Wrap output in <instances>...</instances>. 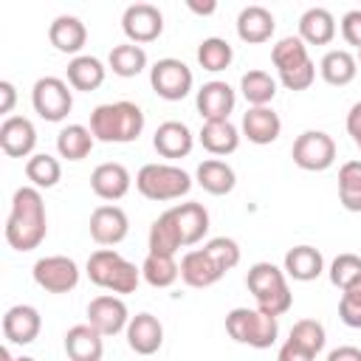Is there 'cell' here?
Returning a JSON list of instances; mask_svg holds the SVG:
<instances>
[{
	"label": "cell",
	"instance_id": "obj_25",
	"mask_svg": "<svg viewBox=\"0 0 361 361\" xmlns=\"http://www.w3.org/2000/svg\"><path fill=\"white\" fill-rule=\"evenodd\" d=\"M282 271L293 282H313L324 271V257L313 245H293L285 254V268Z\"/></svg>",
	"mask_w": 361,
	"mask_h": 361
},
{
	"label": "cell",
	"instance_id": "obj_36",
	"mask_svg": "<svg viewBox=\"0 0 361 361\" xmlns=\"http://www.w3.org/2000/svg\"><path fill=\"white\" fill-rule=\"evenodd\" d=\"M271 62H274V68L279 71V73H288V71H296V68H302V65H307V62H313L310 59V54H307V45L299 39V34L296 37H282L274 48H271Z\"/></svg>",
	"mask_w": 361,
	"mask_h": 361
},
{
	"label": "cell",
	"instance_id": "obj_46",
	"mask_svg": "<svg viewBox=\"0 0 361 361\" xmlns=\"http://www.w3.org/2000/svg\"><path fill=\"white\" fill-rule=\"evenodd\" d=\"M316 355L310 353V350H305V347H299L296 341H285L282 347H279V353H276V361H313Z\"/></svg>",
	"mask_w": 361,
	"mask_h": 361
},
{
	"label": "cell",
	"instance_id": "obj_50",
	"mask_svg": "<svg viewBox=\"0 0 361 361\" xmlns=\"http://www.w3.org/2000/svg\"><path fill=\"white\" fill-rule=\"evenodd\" d=\"M341 296H344V299H353V302L361 305V276H355V279L341 290Z\"/></svg>",
	"mask_w": 361,
	"mask_h": 361
},
{
	"label": "cell",
	"instance_id": "obj_55",
	"mask_svg": "<svg viewBox=\"0 0 361 361\" xmlns=\"http://www.w3.org/2000/svg\"><path fill=\"white\" fill-rule=\"evenodd\" d=\"M355 62H358V65H361V51H358V56H355Z\"/></svg>",
	"mask_w": 361,
	"mask_h": 361
},
{
	"label": "cell",
	"instance_id": "obj_45",
	"mask_svg": "<svg viewBox=\"0 0 361 361\" xmlns=\"http://www.w3.org/2000/svg\"><path fill=\"white\" fill-rule=\"evenodd\" d=\"M338 319H341L347 327L361 330V305L353 302V299H344V296H341V302H338Z\"/></svg>",
	"mask_w": 361,
	"mask_h": 361
},
{
	"label": "cell",
	"instance_id": "obj_44",
	"mask_svg": "<svg viewBox=\"0 0 361 361\" xmlns=\"http://www.w3.org/2000/svg\"><path fill=\"white\" fill-rule=\"evenodd\" d=\"M341 37L347 45H355L361 51V8H353L341 17Z\"/></svg>",
	"mask_w": 361,
	"mask_h": 361
},
{
	"label": "cell",
	"instance_id": "obj_30",
	"mask_svg": "<svg viewBox=\"0 0 361 361\" xmlns=\"http://www.w3.org/2000/svg\"><path fill=\"white\" fill-rule=\"evenodd\" d=\"M319 73H322V79H324L327 85H333V87H344V85H350V82L355 79V73H358V62H355V56H353L350 51L336 48V51H327V54L322 56V62H319Z\"/></svg>",
	"mask_w": 361,
	"mask_h": 361
},
{
	"label": "cell",
	"instance_id": "obj_10",
	"mask_svg": "<svg viewBox=\"0 0 361 361\" xmlns=\"http://www.w3.org/2000/svg\"><path fill=\"white\" fill-rule=\"evenodd\" d=\"M34 282L48 293H71L79 285V265L65 254H51L34 262Z\"/></svg>",
	"mask_w": 361,
	"mask_h": 361
},
{
	"label": "cell",
	"instance_id": "obj_28",
	"mask_svg": "<svg viewBox=\"0 0 361 361\" xmlns=\"http://www.w3.org/2000/svg\"><path fill=\"white\" fill-rule=\"evenodd\" d=\"M195 180H197V186L203 189V192H209V195H228L234 186H237V175H234V169L226 164V161H220V158H206V161H200L197 164V172H195Z\"/></svg>",
	"mask_w": 361,
	"mask_h": 361
},
{
	"label": "cell",
	"instance_id": "obj_4",
	"mask_svg": "<svg viewBox=\"0 0 361 361\" xmlns=\"http://www.w3.org/2000/svg\"><path fill=\"white\" fill-rule=\"evenodd\" d=\"M87 276L93 285L124 296V293H135L141 282V268L124 259L116 248H99L87 257Z\"/></svg>",
	"mask_w": 361,
	"mask_h": 361
},
{
	"label": "cell",
	"instance_id": "obj_3",
	"mask_svg": "<svg viewBox=\"0 0 361 361\" xmlns=\"http://www.w3.org/2000/svg\"><path fill=\"white\" fill-rule=\"evenodd\" d=\"M245 285L257 299V307L268 316H282L293 305V293L288 288V276L274 262H254L245 274Z\"/></svg>",
	"mask_w": 361,
	"mask_h": 361
},
{
	"label": "cell",
	"instance_id": "obj_33",
	"mask_svg": "<svg viewBox=\"0 0 361 361\" xmlns=\"http://www.w3.org/2000/svg\"><path fill=\"white\" fill-rule=\"evenodd\" d=\"M93 144H96V138H93L90 127H85V124H68L56 135V152H59V158H68V161L87 158Z\"/></svg>",
	"mask_w": 361,
	"mask_h": 361
},
{
	"label": "cell",
	"instance_id": "obj_41",
	"mask_svg": "<svg viewBox=\"0 0 361 361\" xmlns=\"http://www.w3.org/2000/svg\"><path fill=\"white\" fill-rule=\"evenodd\" d=\"M290 341H296L299 347L310 350L313 355L324 350V341H327V333L322 327V322L316 319H299L293 327H290Z\"/></svg>",
	"mask_w": 361,
	"mask_h": 361
},
{
	"label": "cell",
	"instance_id": "obj_12",
	"mask_svg": "<svg viewBox=\"0 0 361 361\" xmlns=\"http://www.w3.org/2000/svg\"><path fill=\"white\" fill-rule=\"evenodd\" d=\"M130 319L133 316L127 313L124 299L116 293H102V296L90 299V305H87V324L96 327L102 336H116V333L127 330Z\"/></svg>",
	"mask_w": 361,
	"mask_h": 361
},
{
	"label": "cell",
	"instance_id": "obj_35",
	"mask_svg": "<svg viewBox=\"0 0 361 361\" xmlns=\"http://www.w3.org/2000/svg\"><path fill=\"white\" fill-rule=\"evenodd\" d=\"M107 65L116 76L121 79H133L138 76L144 68H147V51L141 45H133V42H121V45H113L110 56H107Z\"/></svg>",
	"mask_w": 361,
	"mask_h": 361
},
{
	"label": "cell",
	"instance_id": "obj_54",
	"mask_svg": "<svg viewBox=\"0 0 361 361\" xmlns=\"http://www.w3.org/2000/svg\"><path fill=\"white\" fill-rule=\"evenodd\" d=\"M355 147H358V149H361V138H355Z\"/></svg>",
	"mask_w": 361,
	"mask_h": 361
},
{
	"label": "cell",
	"instance_id": "obj_29",
	"mask_svg": "<svg viewBox=\"0 0 361 361\" xmlns=\"http://www.w3.org/2000/svg\"><path fill=\"white\" fill-rule=\"evenodd\" d=\"M104 73H107V68L102 65V59H96L90 54H79L68 62V85L73 90H82V93L102 87Z\"/></svg>",
	"mask_w": 361,
	"mask_h": 361
},
{
	"label": "cell",
	"instance_id": "obj_22",
	"mask_svg": "<svg viewBox=\"0 0 361 361\" xmlns=\"http://www.w3.org/2000/svg\"><path fill=\"white\" fill-rule=\"evenodd\" d=\"M274 28H276V20L265 6H245L237 14V37L248 45L268 42L274 37Z\"/></svg>",
	"mask_w": 361,
	"mask_h": 361
},
{
	"label": "cell",
	"instance_id": "obj_20",
	"mask_svg": "<svg viewBox=\"0 0 361 361\" xmlns=\"http://www.w3.org/2000/svg\"><path fill=\"white\" fill-rule=\"evenodd\" d=\"M152 147L161 158H186L195 147V135L183 121H164L152 135Z\"/></svg>",
	"mask_w": 361,
	"mask_h": 361
},
{
	"label": "cell",
	"instance_id": "obj_15",
	"mask_svg": "<svg viewBox=\"0 0 361 361\" xmlns=\"http://www.w3.org/2000/svg\"><path fill=\"white\" fill-rule=\"evenodd\" d=\"M37 147V130L25 116H8L0 124V149L8 158H31Z\"/></svg>",
	"mask_w": 361,
	"mask_h": 361
},
{
	"label": "cell",
	"instance_id": "obj_37",
	"mask_svg": "<svg viewBox=\"0 0 361 361\" xmlns=\"http://www.w3.org/2000/svg\"><path fill=\"white\" fill-rule=\"evenodd\" d=\"M178 276H180V265L175 262V257L147 254V259L141 262V279L152 288H169L178 282Z\"/></svg>",
	"mask_w": 361,
	"mask_h": 361
},
{
	"label": "cell",
	"instance_id": "obj_13",
	"mask_svg": "<svg viewBox=\"0 0 361 361\" xmlns=\"http://www.w3.org/2000/svg\"><path fill=\"white\" fill-rule=\"evenodd\" d=\"M195 104H197V113L203 121H228V116L237 104V93L228 82L212 79L197 90Z\"/></svg>",
	"mask_w": 361,
	"mask_h": 361
},
{
	"label": "cell",
	"instance_id": "obj_19",
	"mask_svg": "<svg viewBox=\"0 0 361 361\" xmlns=\"http://www.w3.org/2000/svg\"><path fill=\"white\" fill-rule=\"evenodd\" d=\"M243 135L251 141V144H274L282 133V118L276 116L274 107H248L243 113Z\"/></svg>",
	"mask_w": 361,
	"mask_h": 361
},
{
	"label": "cell",
	"instance_id": "obj_32",
	"mask_svg": "<svg viewBox=\"0 0 361 361\" xmlns=\"http://www.w3.org/2000/svg\"><path fill=\"white\" fill-rule=\"evenodd\" d=\"M172 214L178 220L183 245H195V243H200L206 237V231H209V212L200 203H178V206H172Z\"/></svg>",
	"mask_w": 361,
	"mask_h": 361
},
{
	"label": "cell",
	"instance_id": "obj_14",
	"mask_svg": "<svg viewBox=\"0 0 361 361\" xmlns=\"http://www.w3.org/2000/svg\"><path fill=\"white\" fill-rule=\"evenodd\" d=\"M130 231V220L124 214L121 206L116 203H104L96 206L90 214V237L99 245H118Z\"/></svg>",
	"mask_w": 361,
	"mask_h": 361
},
{
	"label": "cell",
	"instance_id": "obj_2",
	"mask_svg": "<svg viewBox=\"0 0 361 361\" xmlns=\"http://www.w3.org/2000/svg\"><path fill=\"white\" fill-rule=\"evenodd\" d=\"M90 133L104 144H130L144 133V110L135 102H107L93 107Z\"/></svg>",
	"mask_w": 361,
	"mask_h": 361
},
{
	"label": "cell",
	"instance_id": "obj_18",
	"mask_svg": "<svg viewBox=\"0 0 361 361\" xmlns=\"http://www.w3.org/2000/svg\"><path fill=\"white\" fill-rule=\"evenodd\" d=\"M127 344L138 355H152L164 344V324L152 313H135L127 324Z\"/></svg>",
	"mask_w": 361,
	"mask_h": 361
},
{
	"label": "cell",
	"instance_id": "obj_16",
	"mask_svg": "<svg viewBox=\"0 0 361 361\" xmlns=\"http://www.w3.org/2000/svg\"><path fill=\"white\" fill-rule=\"evenodd\" d=\"M130 183H133V178H130L127 166L124 164H116V161H104V164H99L90 172V189H93V195L102 197V200H110V203L113 200H121L130 192Z\"/></svg>",
	"mask_w": 361,
	"mask_h": 361
},
{
	"label": "cell",
	"instance_id": "obj_5",
	"mask_svg": "<svg viewBox=\"0 0 361 361\" xmlns=\"http://www.w3.org/2000/svg\"><path fill=\"white\" fill-rule=\"evenodd\" d=\"M226 333L237 344L268 350L279 336V322L276 316H268L259 307H234L226 313Z\"/></svg>",
	"mask_w": 361,
	"mask_h": 361
},
{
	"label": "cell",
	"instance_id": "obj_38",
	"mask_svg": "<svg viewBox=\"0 0 361 361\" xmlns=\"http://www.w3.org/2000/svg\"><path fill=\"white\" fill-rule=\"evenodd\" d=\"M25 178L31 180V186L37 189H51L59 183L62 178V164L48 155V152H34L28 161H25Z\"/></svg>",
	"mask_w": 361,
	"mask_h": 361
},
{
	"label": "cell",
	"instance_id": "obj_53",
	"mask_svg": "<svg viewBox=\"0 0 361 361\" xmlns=\"http://www.w3.org/2000/svg\"><path fill=\"white\" fill-rule=\"evenodd\" d=\"M17 361H37V358H31V355H20Z\"/></svg>",
	"mask_w": 361,
	"mask_h": 361
},
{
	"label": "cell",
	"instance_id": "obj_52",
	"mask_svg": "<svg viewBox=\"0 0 361 361\" xmlns=\"http://www.w3.org/2000/svg\"><path fill=\"white\" fill-rule=\"evenodd\" d=\"M0 361H17V358L11 355V350H8V347H3V350H0Z\"/></svg>",
	"mask_w": 361,
	"mask_h": 361
},
{
	"label": "cell",
	"instance_id": "obj_48",
	"mask_svg": "<svg viewBox=\"0 0 361 361\" xmlns=\"http://www.w3.org/2000/svg\"><path fill=\"white\" fill-rule=\"evenodd\" d=\"M327 361H361V350L353 347V344H344V347H336L327 353Z\"/></svg>",
	"mask_w": 361,
	"mask_h": 361
},
{
	"label": "cell",
	"instance_id": "obj_42",
	"mask_svg": "<svg viewBox=\"0 0 361 361\" xmlns=\"http://www.w3.org/2000/svg\"><path fill=\"white\" fill-rule=\"evenodd\" d=\"M203 251L214 259V265H217L223 274L240 265V245H237L231 237H212V240L203 245Z\"/></svg>",
	"mask_w": 361,
	"mask_h": 361
},
{
	"label": "cell",
	"instance_id": "obj_40",
	"mask_svg": "<svg viewBox=\"0 0 361 361\" xmlns=\"http://www.w3.org/2000/svg\"><path fill=\"white\" fill-rule=\"evenodd\" d=\"M231 59H234V51L223 37H206L197 45V62L203 71H212V73L226 71L231 65Z\"/></svg>",
	"mask_w": 361,
	"mask_h": 361
},
{
	"label": "cell",
	"instance_id": "obj_43",
	"mask_svg": "<svg viewBox=\"0 0 361 361\" xmlns=\"http://www.w3.org/2000/svg\"><path fill=\"white\" fill-rule=\"evenodd\" d=\"M355 276H361V257L358 254H338L330 262V282L344 290Z\"/></svg>",
	"mask_w": 361,
	"mask_h": 361
},
{
	"label": "cell",
	"instance_id": "obj_21",
	"mask_svg": "<svg viewBox=\"0 0 361 361\" xmlns=\"http://www.w3.org/2000/svg\"><path fill=\"white\" fill-rule=\"evenodd\" d=\"M65 353L71 361H102L104 336L90 324H73L65 333Z\"/></svg>",
	"mask_w": 361,
	"mask_h": 361
},
{
	"label": "cell",
	"instance_id": "obj_7",
	"mask_svg": "<svg viewBox=\"0 0 361 361\" xmlns=\"http://www.w3.org/2000/svg\"><path fill=\"white\" fill-rule=\"evenodd\" d=\"M149 85H152L155 96H161L166 102H180L192 93L195 76H192V68L183 59L164 56L149 68Z\"/></svg>",
	"mask_w": 361,
	"mask_h": 361
},
{
	"label": "cell",
	"instance_id": "obj_23",
	"mask_svg": "<svg viewBox=\"0 0 361 361\" xmlns=\"http://www.w3.org/2000/svg\"><path fill=\"white\" fill-rule=\"evenodd\" d=\"M48 39H51V45H54L56 51H62V54H76V56H79V51H82L85 42H87V28H85V23H82L79 17H73V14H59V17H54V23L48 25Z\"/></svg>",
	"mask_w": 361,
	"mask_h": 361
},
{
	"label": "cell",
	"instance_id": "obj_49",
	"mask_svg": "<svg viewBox=\"0 0 361 361\" xmlns=\"http://www.w3.org/2000/svg\"><path fill=\"white\" fill-rule=\"evenodd\" d=\"M347 133L353 135V141L361 138V102H355L347 113Z\"/></svg>",
	"mask_w": 361,
	"mask_h": 361
},
{
	"label": "cell",
	"instance_id": "obj_8",
	"mask_svg": "<svg viewBox=\"0 0 361 361\" xmlns=\"http://www.w3.org/2000/svg\"><path fill=\"white\" fill-rule=\"evenodd\" d=\"M290 158L305 172H324L336 161V141L324 130H305L296 135Z\"/></svg>",
	"mask_w": 361,
	"mask_h": 361
},
{
	"label": "cell",
	"instance_id": "obj_26",
	"mask_svg": "<svg viewBox=\"0 0 361 361\" xmlns=\"http://www.w3.org/2000/svg\"><path fill=\"white\" fill-rule=\"evenodd\" d=\"M147 245H149V254H166V257H175L178 248H183V237H180V228H178L172 209H166L164 214H158L152 220Z\"/></svg>",
	"mask_w": 361,
	"mask_h": 361
},
{
	"label": "cell",
	"instance_id": "obj_47",
	"mask_svg": "<svg viewBox=\"0 0 361 361\" xmlns=\"http://www.w3.org/2000/svg\"><path fill=\"white\" fill-rule=\"evenodd\" d=\"M14 104H17V87H14L8 79H3V82H0V113L8 118L11 110H14Z\"/></svg>",
	"mask_w": 361,
	"mask_h": 361
},
{
	"label": "cell",
	"instance_id": "obj_17",
	"mask_svg": "<svg viewBox=\"0 0 361 361\" xmlns=\"http://www.w3.org/2000/svg\"><path fill=\"white\" fill-rule=\"evenodd\" d=\"M42 330V316L31 305H14L3 316V336L8 344H31Z\"/></svg>",
	"mask_w": 361,
	"mask_h": 361
},
{
	"label": "cell",
	"instance_id": "obj_39",
	"mask_svg": "<svg viewBox=\"0 0 361 361\" xmlns=\"http://www.w3.org/2000/svg\"><path fill=\"white\" fill-rule=\"evenodd\" d=\"M338 200L347 212H361V161H347L338 169Z\"/></svg>",
	"mask_w": 361,
	"mask_h": 361
},
{
	"label": "cell",
	"instance_id": "obj_1",
	"mask_svg": "<svg viewBox=\"0 0 361 361\" xmlns=\"http://www.w3.org/2000/svg\"><path fill=\"white\" fill-rule=\"evenodd\" d=\"M48 234V214L37 186H20L6 217V243L14 251H34Z\"/></svg>",
	"mask_w": 361,
	"mask_h": 361
},
{
	"label": "cell",
	"instance_id": "obj_6",
	"mask_svg": "<svg viewBox=\"0 0 361 361\" xmlns=\"http://www.w3.org/2000/svg\"><path fill=\"white\" fill-rule=\"evenodd\" d=\"M135 189L147 200L164 203V200H178L183 195H189L192 178H189V172H183L175 164H144L135 175Z\"/></svg>",
	"mask_w": 361,
	"mask_h": 361
},
{
	"label": "cell",
	"instance_id": "obj_51",
	"mask_svg": "<svg viewBox=\"0 0 361 361\" xmlns=\"http://www.w3.org/2000/svg\"><path fill=\"white\" fill-rule=\"evenodd\" d=\"M186 6H189V11H195V14H214V11H217V3H197V0H189Z\"/></svg>",
	"mask_w": 361,
	"mask_h": 361
},
{
	"label": "cell",
	"instance_id": "obj_9",
	"mask_svg": "<svg viewBox=\"0 0 361 361\" xmlns=\"http://www.w3.org/2000/svg\"><path fill=\"white\" fill-rule=\"evenodd\" d=\"M31 104L39 118L45 121H62L73 107V93L65 79L59 76H42L31 87Z\"/></svg>",
	"mask_w": 361,
	"mask_h": 361
},
{
	"label": "cell",
	"instance_id": "obj_24",
	"mask_svg": "<svg viewBox=\"0 0 361 361\" xmlns=\"http://www.w3.org/2000/svg\"><path fill=\"white\" fill-rule=\"evenodd\" d=\"M180 279L189 288H212L214 282L223 279V271L214 265V259L203 248H195L180 259Z\"/></svg>",
	"mask_w": 361,
	"mask_h": 361
},
{
	"label": "cell",
	"instance_id": "obj_31",
	"mask_svg": "<svg viewBox=\"0 0 361 361\" xmlns=\"http://www.w3.org/2000/svg\"><path fill=\"white\" fill-rule=\"evenodd\" d=\"M197 138L212 155H231L240 147V130L231 121H203Z\"/></svg>",
	"mask_w": 361,
	"mask_h": 361
},
{
	"label": "cell",
	"instance_id": "obj_11",
	"mask_svg": "<svg viewBox=\"0 0 361 361\" xmlns=\"http://www.w3.org/2000/svg\"><path fill=\"white\" fill-rule=\"evenodd\" d=\"M121 28H124V37L133 45L155 42L164 31V14L152 3H133L121 14Z\"/></svg>",
	"mask_w": 361,
	"mask_h": 361
},
{
	"label": "cell",
	"instance_id": "obj_27",
	"mask_svg": "<svg viewBox=\"0 0 361 361\" xmlns=\"http://www.w3.org/2000/svg\"><path fill=\"white\" fill-rule=\"evenodd\" d=\"M333 37H336V17L327 8L313 6L299 17V39L305 45H327L333 42Z\"/></svg>",
	"mask_w": 361,
	"mask_h": 361
},
{
	"label": "cell",
	"instance_id": "obj_34",
	"mask_svg": "<svg viewBox=\"0 0 361 361\" xmlns=\"http://www.w3.org/2000/svg\"><path fill=\"white\" fill-rule=\"evenodd\" d=\"M240 93L245 96V102H248L251 107H268V104L274 102V96H276V79H274L268 71L254 68V71L243 73V79H240Z\"/></svg>",
	"mask_w": 361,
	"mask_h": 361
}]
</instances>
